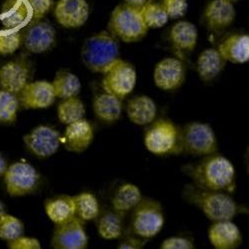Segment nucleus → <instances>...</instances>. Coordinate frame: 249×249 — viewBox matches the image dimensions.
<instances>
[{
    "mask_svg": "<svg viewBox=\"0 0 249 249\" xmlns=\"http://www.w3.org/2000/svg\"><path fill=\"white\" fill-rule=\"evenodd\" d=\"M183 152L193 156L218 153V141L213 128L207 123L193 121L181 128Z\"/></svg>",
    "mask_w": 249,
    "mask_h": 249,
    "instance_id": "obj_7",
    "label": "nucleus"
},
{
    "mask_svg": "<svg viewBox=\"0 0 249 249\" xmlns=\"http://www.w3.org/2000/svg\"><path fill=\"white\" fill-rule=\"evenodd\" d=\"M85 115V106L78 97L72 96L62 99L57 106V116L62 124H71L80 119Z\"/></svg>",
    "mask_w": 249,
    "mask_h": 249,
    "instance_id": "obj_31",
    "label": "nucleus"
},
{
    "mask_svg": "<svg viewBox=\"0 0 249 249\" xmlns=\"http://www.w3.org/2000/svg\"><path fill=\"white\" fill-rule=\"evenodd\" d=\"M40 174L31 164L15 162L7 167L4 173L6 190L11 196H23L37 189Z\"/></svg>",
    "mask_w": 249,
    "mask_h": 249,
    "instance_id": "obj_9",
    "label": "nucleus"
},
{
    "mask_svg": "<svg viewBox=\"0 0 249 249\" xmlns=\"http://www.w3.org/2000/svg\"><path fill=\"white\" fill-rule=\"evenodd\" d=\"M182 194L186 202L196 206L212 222L232 220L238 213V204L227 192L205 189L191 183L183 188Z\"/></svg>",
    "mask_w": 249,
    "mask_h": 249,
    "instance_id": "obj_2",
    "label": "nucleus"
},
{
    "mask_svg": "<svg viewBox=\"0 0 249 249\" xmlns=\"http://www.w3.org/2000/svg\"><path fill=\"white\" fill-rule=\"evenodd\" d=\"M192 183L201 188L233 192L236 187V172L228 158L218 153L204 156L199 162L184 167Z\"/></svg>",
    "mask_w": 249,
    "mask_h": 249,
    "instance_id": "obj_1",
    "label": "nucleus"
},
{
    "mask_svg": "<svg viewBox=\"0 0 249 249\" xmlns=\"http://www.w3.org/2000/svg\"><path fill=\"white\" fill-rule=\"evenodd\" d=\"M75 204V216L83 222L95 219L99 215V203L94 194L82 192L72 196Z\"/></svg>",
    "mask_w": 249,
    "mask_h": 249,
    "instance_id": "obj_30",
    "label": "nucleus"
},
{
    "mask_svg": "<svg viewBox=\"0 0 249 249\" xmlns=\"http://www.w3.org/2000/svg\"><path fill=\"white\" fill-rule=\"evenodd\" d=\"M19 105L18 96L16 94L3 89L0 90V122H14Z\"/></svg>",
    "mask_w": 249,
    "mask_h": 249,
    "instance_id": "obj_33",
    "label": "nucleus"
},
{
    "mask_svg": "<svg viewBox=\"0 0 249 249\" xmlns=\"http://www.w3.org/2000/svg\"><path fill=\"white\" fill-rule=\"evenodd\" d=\"M33 21L40 20L52 6V0H26Z\"/></svg>",
    "mask_w": 249,
    "mask_h": 249,
    "instance_id": "obj_37",
    "label": "nucleus"
},
{
    "mask_svg": "<svg viewBox=\"0 0 249 249\" xmlns=\"http://www.w3.org/2000/svg\"><path fill=\"white\" fill-rule=\"evenodd\" d=\"M97 231L106 240L120 238L123 232V215L114 210L104 213L98 220Z\"/></svg>",
    "mask_w": 249,
    "mask_h": 249,
    "instance_id": "obj_29",
    "label": "nucleus"
},
{
    "mask_svg": "<svg viewBox=\"0 0 249 249\" xmlns=\"http://www.w3.org/2000/svg\"><path fill=\"white\" fill-rule=\"evenodd\" d=\"M8 247L11 249H40L41 244L36 238L21 235L18 238L8 241Z\"/></svg>",
    "mask_w": 249,
    "mask_h": 249,
    "instance_id": "obj_39",
    "label": "nucleus"
},
{
    "mask_svg": "<svg viewBox=\"0 0 249 249\" xmlns=\"http://www.w3.org/2000/svg\"><path fill=\"white\" fill-rule=\"evenodd\" d=\"M94 138L93 126L89 121L80 119L68 124L62 142L66 150L74 153L84 152L92 143Z\"/></svg>",
    "mask_w": 249,
    "mask_h": 249,
    "instance_id": "obj_17",
    "label": "nucleus"
},
{
    "mask_svg": "<svg viewBox=\"0 0 249 249\" xmlns=\"http://www.w3.org/2000/svg\"><path fill=\"white\" fill-rule=\"evenodd\" d=\"M161 5L168 15V18L178 19L187 12V0H162Z\"/></svg>",
    "mask_w": 249,
    "mask_h": 249,
    "instance_id": "obj_36",
    "label": "nucleus"
},
{
    "mask_svg": "<svg viewBox=\"0 0 249 249\" xmlns=\"http://www.w3.org/2000/svg\"><path fill=\"white\" fill-rule=\"evenodd\" d=\"M108 30L117 40L126 43L142 40L148 32L140 10L125 4L116 6L111 12Z\"/></svg>",
    "mask_w": 249,
    "mask_h": 249,
    "instance_id": "obj_5",
    "label": "nucleus"
},
{
    "mask_svg": "<svg viewBox=\"0 0 249 249\" xmlns=\"http://www.w3.org/2000/svg\"><path fill=\"white\" fill-rule=\"evenodd\" d=\"M131 212V229L134 235L150 239L162 230L164 213L159 201L152 198H142Z\"/></svg>",
    "mask_w": 249,
    "mask_h": 249,
    "instance_id": "obj_6",
    "label": "nucleus"
},
{
    "mask_svg": "<svg viewBox=\"0 0 249 249\" xmlns=\"http://www.w3.org/2000/svg\"><path fill=\"white\" fill-rule=\"evenodd\" d=\"M143 198L139 187L133 183H123L115 191L111 204L115 212L121 215L132 211Z\"/></svg>",
    "mask_w": 249,
    "mask_h": 249,
    "instance_id": "obj_24",
    "label": "nucleus"
},
{
    "mask_svg": "<svg viewBox=\"0 0 249 249\" xmlns=\"http://www.w3.org/2000/svg\"><path fill=\"white\" fill-rule=\"evenodd\" d=\"M143 141L145 148L157 156L183 153L181 128L170 119L160 118L150 123Z\"/></svg>",
    "mask_w": 249,
    "mask_h": 249,
    "instance_id": "obj_4",
    "label": "nucleus"
},
{
    "mask_svg": "<svg viewBox=\"0 0 249 249\" xmlns=\"http://www.w3.org/2000/svg\"><path fill=\"white\" fill-rule=\"evenodd\" d=\"M136 70L129 62L118 58L104 72L102 87L106 93L120 99L129 95L136 85Z\"/></svg>",
    "mask_w": 249,
    "mask_h": 249,
    "instance_id": "obj_8",
    "label": "nucleus"
},
{
    "mask_svg": "<svg viewBox=\"0 0 249 249\" xmlns=\"http://www.w3.org/2000/svg\"><path fill=\"white\" fill-rule=\"evenodd\" d=\"M195 245L190 239L181 236L168 237L160 244L161 249H193Z\"/></svg>",
    "mask_w": 249,
    "mask_h": 249,
    "instance_id": "obj_38",
    "label": "nucleus"
},
{
    "mask_svg": "<svg viewBox=\"0 0 249 249\" xmlns=\"http://www.w3.org/2000/svg\"><path fill=\"white\" fill-rule=\"evenodd\" d=\"M147 28L163 27L168 21V15L163 6L155 2H147L140 10Z\"/></svg>",
    "mask_w": 249,
    "mask_h": 249,
    "instance_id": "obj_32",
    "label": "nucleus"
},
{
    "mask_svg": "<svg viewBox=\"0 0 249 249\" xmlns=\"http://www.w3.org/2000/svg\"><path fill=\"white\" fill-rule=\"evenodd\" d=\"M145 246V241L137 235L127 236L124 238L118 245L119 249H140Z\"/></svg>",
    "mask_w": 249,
    "mask_h": 249,
    "instance_id": "obj_40",
    "label": "nucleus"
},
{
    "mask_svg": "<svg viewBox=\"0 0 249 249\" xmlns=\"http://www.w3.org/2000/svg\"><path fill=\"white\" fill-rule=\"evenodd\" d=\"M217 50L227 62L243 64L249 61V36L245 33L229 35L219 44Z\"/></svg>",
    "mask_w": 249,
    "mask_h": 249,
    "instance_id": "obj_21",
    "label": "nucleus"
},
{
    "mask_svg": "<svg viewBox=\"0 0 249 249\" xmlns=\"http://www.w3.org/2000/svg\"><path fill=\"white\" fill-rule=\"evenodd\" d=\"M45 213L55 224H61L75 217V204L72 196H58L45 202Z\"/></svg>",
    "mask_w": 249,
    "mask_h": 249,
    "instance_id": "obj_26",
    "label": "nucleus"
},
{
    "mask_svg": "<svg viewBox=\"0 0 249 249\" xmlns=\"http://www.w3.org/2000/svg\"><path fill=\"white\" fill-rule=\"evenodd\" d=\"M56 32L47 21H33L28 25L22 35V41L25 48L31 52L38 54L51 49L55 43Z\"/></svg>",
    "mask_w": 249,
    "mask_h": 249,
    "instance_id": "obj_14",
    "label": "nucleus"
},
{
    "mask_svg": "<svg viewBox=\"0 0 249 249\" xmlns=\"http://www.w3.org/2000/svg\"><path fill=\"white\" fill-rule=\"evenodd\" d=\"M24 232V226L20 219L15 216L4 214L0 218V238L11 241L21 236Z\"/></svg>",
    "mask_w": 249,
    "mask_h": 249,
    "instance_id": "obj_34",
    "label": "nucleus"
},
{
    "mask_svg": "<svg viewBox=\"0 0 249 249\" xmlns=\"http://www.w3.org/2000/svg\"><path fill=\"white\" fill-rule=\"evenodd\" d=\"M17 96L19 104L25 109L47 108L56 98L51 82L46 80L28 82Z\"/></svg>",
    "mask_w": 249,
    "mask_h": 249,
    "instance_id": "obj_13",
    "label": "nucleus"
},
{
    "mask_svg": "<svg viewBox=\"0 0 249 249\" xmlns=\"http://www.w3.org/2000/svg\"><path fill=\"white\" fill-rule=\"evenodd\" d=\"M198 31L189 21H179L174 24L169 32V40L177 54L183 56L194 50L197 44Z\"/></svg>",
    "mask_w": 249,
    "mask_h": 249,
    "instance_id": "obj_20",
    "label": "nucleus"
},
{
    "mask_svg": "<svg viewBox=\"0 0 249 249\" xmlns=\"http://www.w3.org/2000/svg\"><path fill=\"white\" fill-rule=\"evenodd\" d=\"M5 211H4V206L2 204V202L0 201V218H1V216L4 214Z\"/></svg>",
    "mask_w": 249,
    "mask_h": 249,
    "instance_id": "obj_43",
    "label": "nucleus"
},
{
    "mask_svg": "<svg viewBox=\"0 0 249 249\" xmlns=\"http://www.w3.org/2000/svg\"><path fill=\"white\" fill-rule=\"evenodd\" d=\"M26 148L39 158H48L55 154L62 142L60 133L50 126L39 125L23 137Z\"/></svg>",
    "mask_w": 249,
    "mask_h": 249,
    "instance_id": "obj_10",
    "label": "nucleus"
},
{
    "mask_svg": "<svg viewBox=\"0 0 249 249\" xmlns=\"http://www.w3.org/2000/svg\"><path fill=\"white\" fill-rule=\"evenodd\" d=\"M51 246L55 249H85L88 246V236L84 222L75 216L69 221L56 224Z\"/></svg>",
    "mask_w": 249,
    "mask_h": 249,
    "instance_id": "obj_11",
    "label": "nucleus"
},
{
    "mask_svg": "<svg viewBox=\"0 0 249 249\" xmlns=\"http://www.w3.org/2000/svg\"><path fill=\"white\" fill-rule=\"evenodd\" d=\"M203 15L207 27L213 31H219L232 24L236 12L232 2L227 0H212L206 6Z\"/></svg>",
    "mask_w": 249,
    "mask_h": 249,
    "instance_id": "obj_19",
    "label": "nucleus"
},
{
    "mask_svg": "<svg viewBox=\"0 0 249 249\" xmlns=\"http://www.w3.org/2000/svg\"><path fill=\"white\" fill-rule=\"evenodd\" d=\"M147 2L148 0H124V4L138 10H141V8L143 7Z\"/></svg>",
    "mask_w": 249,
    "mask_h": 249,
    "instance_id": "obj_41",
    "label": "nucleus"
},
{
    "mask_svg": "<svg viewBox=\"0 0 249 249\" xmlns=\"http://www.w3.org/2000/svg\"><path fill=\"white\" fill-rule=\"evenodd\" d=\"M225 65L226 61L216 48H207L197 58L196 70L203 82H210L222 72Z\"/></svg>",
    "mask_w": 249,
    "mask_h": 249,
    "instance_id": "obj_23",
    "label": "nucleus"
},
{
    "mask_svg": "<svg viewBox=\"0 0 249 249\" xmlns=\"http://www.w3.org/2000/svg\"><path fill=\"white\" fill-rule=\"evenodd\" d=\"M81 58L92 72L104 73L119 58L118 41L109 31H100L84 41Z\"/></svg>",
    "mask_w": 249,
    "mask_h": 249,
    "instance_id": "obj_3",
    "label": "nucleus"
},
{
    "mask_svg": "<svg viewBox=\"0 0 249 249\" xmlns=\"http://www.w3.org/2000/svg\"><path fill=\"white\" fill-rule=\"evenodd\" d=\"M22 34L19 30H0V54H12L20 47Z\"/></svg>",
    "mask_w": 249,
    "mask_h": 249,
    "instance_id": "obj_35",
    "label": "nucleus"
},
{
    "mask_svg": "<svg viewBox=\"0 0 249 249\" xmlns=\"http://www.w3.org/2000/svg\"><path fill=\"white\" fill-rule=\"evenodd\" d=\"M126 114L135 125L144 126L156 119L157 107L154 100L147 95H137L131 98L126 106Z\"/></svg>",
    "mask_w": 249,
    "mask_h": 249,
    "instance_id": "obj_22",
    "label": "nucleus"
},
{
    "mask_svg": "<svg viewBox=\"0 0 249 249\" xmlns=\"http://www.w3.org/2000/svg\"><path fill=\"white\" fill-rule=\"evenodd\" d=\"M93 111L99 120L105 123H114L121 116L122 101L112 94L101 93L94 98Z\"/></svg>",
    "mask_w": 249,
    "mask_h": 249,
    "instance_id": "obj_25",
    "label": "nucleus"
},
{
    "mask_svg": "<svg viewBox=\"0 0 249 249\" xmlns=\"http://www.w3.org/2000/svg\"><path fill=\"white\" fill-rule=\"evenodd\" d=\"M6 169H7V163L5 161V159L3 158V156L0 154V176L4 175Z\"/></svg>",
    "mask_w": 249,
    "mask_h": 249,
    "instance_id": "obj_42",
    "label": "nucleus"
},
{
    "mask_svg": "<svg viewBox=\"0 0 249 249\" xmlns=\"http://www.w3.org/2000/svg\"><path fill=\"white\" fill-rule=\"evenodd\" d=\"M31 19V12L26 0H13L12 4L1 15L4 29L18 30Z\"/></svg>",
    "mask_w": 249,
    "mask_h": 249,
    "instance_id": "obj_27",
    "label": "nucleus"
},
{
    "mask_svg": "<svg viewBox=\"0 0 249 249\" xmlns=\"http://www.w3.org/2000/svg\"><path fill=\"white\" fill-rule=\"evenodd\" d=\"M153 80L159 89L173 91L178 89L185 80V66L181 59L167 57L160 60L154 68Z\"/></svg>",
    "mask_w": 249,
    "mask_h": 249,
    "instance_id": "obj_12",
    "label": "nucleus"
},
{
    "mask_svg": "<svg viewBox=\"0 0 249 249\" xmlns=\"http://www.w3.org/2000/svg\"><path fill=\"white\" fill-rule=\"evenodd\" d=\"M29 67L26 62L10 61L0 68V87L3 90L18 94L28 83Z\"/></svg>",
    "mask_w": 249,
    "mask_h": 249,
    "instance_id": "obj_18",
    "label": "nucleus"
},
{
    "mask_svg": "<svg viewBox=\"0 0 249 249\" xmlns=\"http://www.w3.org/2000/svg\"><path fill=\"white\" fill-rule=\"evenodd\" d=\"M56 21L65 28H78L89 16V5L85 0H59L54 9Z\"/></svg>",
    "mask_w": 249,
    "mask_h": 249,
    "instance_id": "obj_15",
    "label": "nucleus"
},
{
    "mask_svg": "<svg viewBox=\"0 0 249 249\" xmlns=\"http://www.w3.org/2000/svg\"><path fill=\"white\" fill-rule=\"evenodd\" d=\"M208 239L216 249H235L242 243V233L232 220H219L210 225Z\"/></svg>",
    "mask_w": 249,
    "mask_h": 249,
    "instance_id": "obj_16",
    "label": "nucleus"
},
{
    "mask_svg": "<svg viewBox=\"0 0 249 249\" xmlns=\"http://www.w3.org/2000/svg\"><path fill=\"white\" fill-rule=\"evenodd\" d=\"M227 1H229V2H235V1H238V0H227Z\"/></svg>",
    "mask_w": 249,
    "mask_h": 249,
    "instance_id": "obj_44",
    "label": "nucleus"
},
{
    "mask_svg": "<svg viewBox=\"0 0 249 249\" xmlns=\"http://www.w3.org/2000/svg\"><path fill=\"white\" fill-rule=\"evenodd\" d=\"M55 96L65 99L77 96L81 90V82L79 78L67 70H60L55 74L51 82Z\"/></svg>",
    "mask_w": 249,
    "mask_h": 249,
    "instance_id": "obj_28",
    "label": "nucleus"
}]
</instances>
